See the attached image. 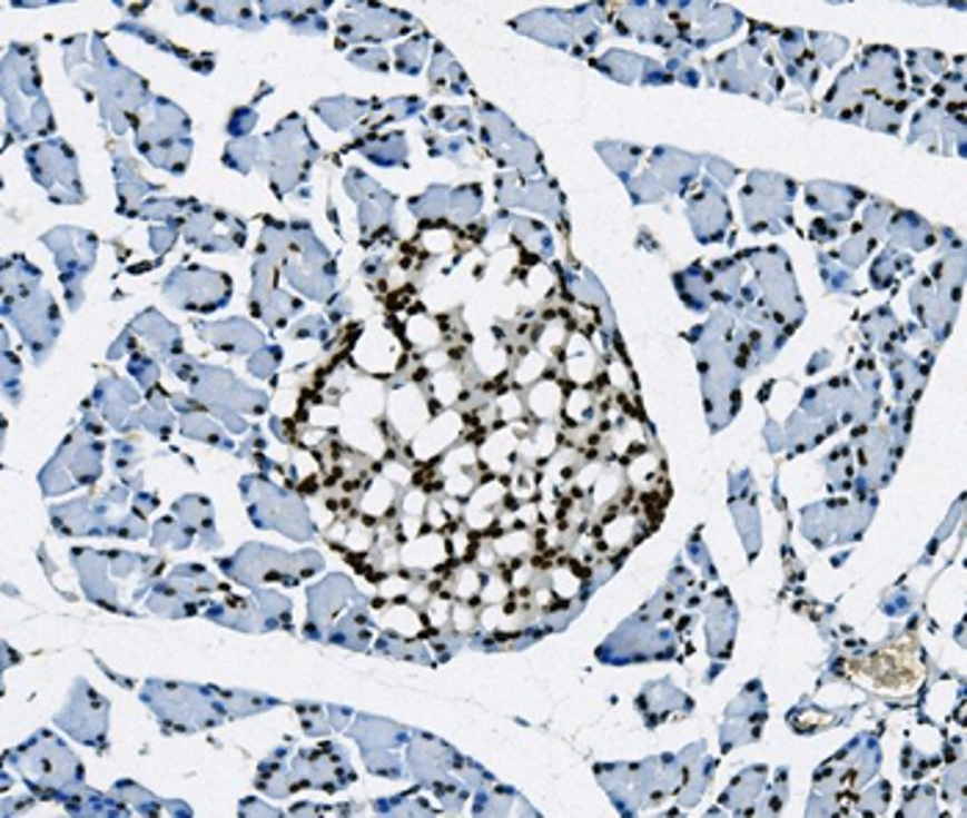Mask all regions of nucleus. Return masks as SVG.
Instances as JSON below:
<instances>
[{
	"instance_id": "1",
	"label": "nucleus",
	"mask_w": 967,
	"mask_h": 818,
	"mask_svg": "<svg viewBox=\"0 0 967 818\" xmlns=\"http://www.w3.org/2000/svg\"><path fill=\"white\" fill-rule=\"evenodd\" d=\"M857 672L862 674V678L874 680L877 686H882V689H912L915 683H918V667L915 663L907 661V656L898 658V663H890V656H874L868 658V661L857 663Z\"/></svg>"
}]
</instances>
